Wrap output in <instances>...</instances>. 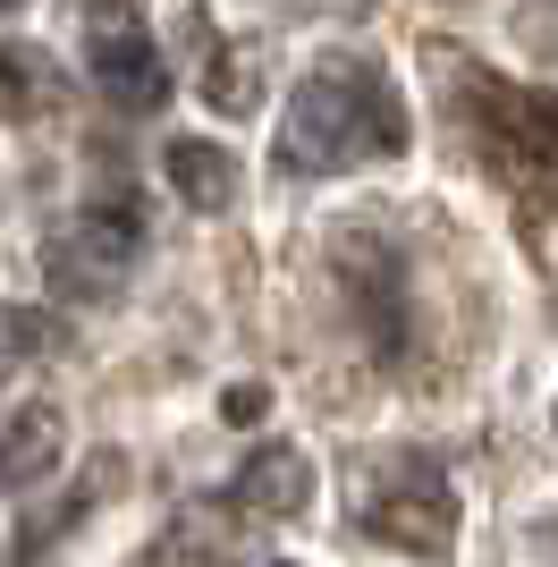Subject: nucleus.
Returning <instances> with one entry per match:
<instances>
[{
  "label": "nucleus",
  "mask_w": 558,
  "mask_h": 567,
  "mask_svg": "<svg viewBox=\"0 0 558 567\" xmlns=\"http://www.w3.org/2000/svg\"><path fill=\"white\" fill-rule=\"evenodd\" d=\"M304 499H313V457L288 450V441H271V450H255L246 466H237V483H229V517L279 525V517H304Z\"/></svg>",
  "instance_id": "nucleus-5"
},
{
  "label": "nucleus",
  "mask_w": 558,
  "mask_h": 567,
  "mask_svg": "<svg viewBox=\"0 0 558 567\" xmlns=\"http://www.w3.org/2000/svg\"><path fill=\"white\" fill-rule=\"evenodd\" d=\"M0 9H18V0H0Z\"/></svg>",
  "instance_id": "nucleus-15"
},
{
  "label": "nucleus",
  "mask_w": 558,
  "mask_h": 567,
  "mask_svg": "<svg viewBox=\"0 0 558 567\" xmlns=\"http://www.w3.org/2000/svg\"><path fill=\"white\" fill-rule=\"evenodd\" d=\"M271 567H288V559H271Z\"/></svg>",
  "instance_id": "nucleus-16"
},
{
  "label": "nucleus",
  "mask_w": 558,
  "mask_h": 567,
  "mask_svg": "<svg viewBox=\"0 0 558 567\" xmlns=\"http://www.w3.org/2000/svg\"><path fill=\"white\" fill-rule=\"evenodd\" d=\"M448 94H457V118L474 136V153H483V169L508 187L516 220L541 229V213L558 204V102L490 69H457Z\"/></svg>",
  "instance_id": "nucleus-2"
},
{
  "label": "nucleus",
  "mask_w": 558,
  "mask_h": 567,
  "mask_svg": "<svg viewBox=\"0 0 558 567\" xmlns=\"http://www.w3.org/2000/svg\"><path fill=\"white\" fill-rule=\"evenodd\" d=\"M162 169H169V187H178L195 213H229V204H237V153H229V144L178 136L162 153Z\"/></svg>",
  "instance_id": "nucleus-9"
},
{
  "label": "nucleus",
  "mask_w": 558,
  "mask_h": 567,
  "mask_svg": "<svg viewBox=\"0 0 558 567\" xmlns=\"http://www.w3.org/2000/svg\"><path fill=\"white\" fill-rule=\"evenodd\" d=\"M255 415H262V381H237L229 390V424H255Z\"/></svg>",
  "instance_id": "nucleus-14"
},
{
  "label": "nucleus",
  "mask_w": 558,
  "mask_h": 567,
  "mask_svg": "<svg viewBox=\"0 0 558 567\" xmlns=\"http://www.w3.org/2000/svg\"><path fill=\"white\" fill-rule=\"evenodd\" d=\"M43 348H51V322H43V313L0 306V373H9V364H25V355H43Z\"/></svg>",
  "instance_id": "nucleus-12"
},
{
  "label": "nucleus",
  "mask_w": 558,
  "mask_h": 567,
  "mask_svg": "<svg viewBox=\"0 0 558 567\" xmlns=\"http://www.w3.org/2000/svg\"><path fill=\"white\" fill-rule=\"evenodd\" d=\"M60 94H69V76H60V60L43 43H0V118H18V127L51 118Z\"/></svg>",
  "instance_id": "nucleus-8"
},
{
  "label": "nucleus",
  "mask_w": 558,
  "mask_h": 567,
  "mask_svg": "<svg viewBox=\"0 0 558 567\" xmlns=\"http://www.w3.org/2000/svg\"><path fill=\"white\" fill-rule=\"evenodd\" d=\"M339 280L364 288L372 339H381V355H397V322H406V306H397V262L381 255V246H364V237H348V246H339Z\"/></svg>",
  "instance_id": "nucleus-10"
},
{
  "label": "nucleus",
  "mask_w": 558,
  "mask_h": 567,
  "mask_svg": "<svg viewBox=\"0 0 558 567\" xmlns=\"http://www.w3.org/2000/svg\"><path fill=\"white\" fill-rule=\"evenodd\" d=\"M85 9L93 34H111V25H144V0H76Z\"/></svg>",
  "instance_id": "nucleus-13"
},
{
  "label": "nucleus",
  "mask_w": 558,
  "mask_h": 567,
  "mask_svg": "<svg viewBox=\"0 0 558 567\" xmlns=\"http://www.w3.org/2000/svg\"><path fill=\"white\" fill-rule=\"evenodd\" d=\"M144 255V213L136 195H93V204H76V220H60L43 246V271L60 297H76V306H102V297H118L127 288V271H136Z\"/></svg>",
  "instance_id": "nucleus-3"
},
{
  "label": "nucleus",
  "mask_w": 558,
  "mask_h": 567,
  "mask_svg": "<svg viewBox=\"0 0 558 567\" xmlns=\"http://www.w3.org/2000/svg\"><path fill=\"white\" fill-rule=\"evenodd\" d=\"M60 450H69V415L60 406H18L9 415V432H0V492H25V483H43L51 466H60Z\"/></svg>",
  "instance_id": "nucleus-7"
},
{
  "label": "nucleus",
  "mask_w": 558,
  "mask_h": 567,
  "mask_svg": "<svg viewBox=\"0 0 558 567\" xmlns=\"http://www.w3.org/2000/svg\"><path fill=\"white\" fill-rule=\"evenodd\" d=\"M364 534L390 550H415V559H448V543H457V492H448L441 457H390L372 474Z\"/></svg>",
  "instance_id": "nucleus-4"
},
{
  "label": "nucleus",
  "mask_w": 558,
  "mask_h": 567,
  "mask_svg": "<svg viewBox=\"0 0 558 567\" xmlns=\"http://www.w3.org/2000/svg\"><path fill=\"white\" fill-rule=\"evenodd\" d=\"M93 85H102L118 111H162L169 102V69H162V51L144 43V25L93 34Z\"/></svg>",
  "instance_id": "nucleus-6"
},
{
  "label": "nucleus",
  "mask_w": 558,
  "mask_h": 567,
  "mask_svg": "<svg viewBox=\"0 0 558 567\" xmlns=\"http://www.w3.org/2000/svg\"><path fill=\"white\" fill-rule=\"evenodd\" d=\"M406 136H415V127H406V102H397L381 60H322V69L288 94V111H279L271 169H288V178H330V169L406 153Z\"/></svg>",
  "instance_id": "nucleus-1"
},
{
  "label": "nucleus",
  "mask_w": 558,
  "mask_h": 567,
  "mask_svg": "<svg viewBox=\"0 0 558 567\" xmlns=\"http://www.w3.org/2000/svg\"><path fill=\"white\" fill-rule=\"evenodd\" d=\"M204 102L220 118H255L262 111V51L255 43H211L204 51Z\"/></svg>",
  "instance_id": "nucleus-11"
}]
</instances>
